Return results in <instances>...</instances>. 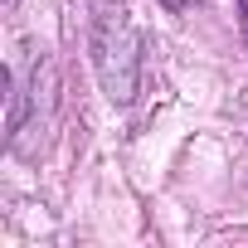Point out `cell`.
<instances>
[{
	"mask_svg": "<svg viewBox=\"0 0 248 248\" xmlns=\"http://www.w3.org/2000/svg\"><path fill=\"white\" fill-rule=\"evenodd\" d=\"M161 5H166V10H170V15H185V10H190V5H195V0H161Z\"/></svg>",
	"mask_w": 248,
	"mask_h": 248,
	"instance_id": "cell-2",
	"label": "cell"
},
{
	"mask_svg": "<svg viewBox=\"0 0 248 248\" xmlns=\"http://www.w3.org/2000/svg\"><path fill=\"white\" fill-rule=\"evenodd\" d=\"M238 5H243V30H248V0H238Z\"/></svg>",
	"mask_w": 248,
	"mask_h": 248,
	"instance_id": "cell-3",
	"label": "cell"
},
{
	"mask_svg": "<svg viewBox=\"0 0 248 248\" xmlns=\"http://www.w3.org/2000/svg\"><path fill=\"white\" fill-rule=\"evenodd\" d=\"M93 68H97V83L112 102H132L137 97V73H141V44H137V30H132V15L122 0H93Z\"/></svg>",
	"mask_w": 248,
	"mask_h": 248,
	"instance_id": "cell-1",
	"label": "cell"
}]
</instances>
